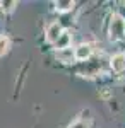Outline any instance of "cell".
Here are the masks:
<instances>
[{
  "instance_id": "6da1fadb",
  "label": "cell",
  "mask_w": 125,
  "mask_h": 128,
  "mask_svg": "<svg viewBox=\"0 0 125 128\" xmlns=\"http://www.w3.org/2000/svg\"><path fill=\"white\" fill-rule=\"evenodd\" d=\"M110 38L111 41H118L125 38V20L122 17L115 16L111 19V26H110Z\"/></svg>"
},
{
  "instance_id": "7a4b0ae2",
  "label": "cell",
  "mask_w": 125,
  "mask_h": 128,
  "mask_svg": "<svg viewBox=\"0 0 125 128\" xmlns=\"http://www.w3.org/2000/svg\"><path fill=\"white\" fill-rule=\"evenodd\" d=\"M62 32H64L62 26H60L58 22H53V24H50V26H48V29H46V36H45V38H46V41H48V43L55 44Z\"/></svg>"
},
{
  "instance_id": "3957f363",
  "label": "cell",
  "mask_w": 125,
  "mask_h": 128,
  "mask_svg": "<svg viewBox=\"0 0 125 128\" xmlns=\"http://www.w3.org/2000/svg\"><path fill=\"white\" fill-rule=\"evenodd\" d=\"M91 55H93V48H91V44H79V46L74 50V58L81 60V62L87 60Z\"/></svg>"
},
{
  "instance_id": "277c9868",
  "label": "cell",
  "mask_w": 125,
  "mask_h": 128,
  "mask_svg": "<svg viewBox=\"0 0 125 128\" xmlns=\"http://www.w3.org/2000/svg\"><path fill=\"white\" fill-rule=\"evenodd\" d=\"M110 65H111V68L115 70V72H123L125 70V55L123 53L115 55L111 58V62H110Z\"/></svg>"
},
{
  "instance_id": "5b68a950",
  "label": "cell",
  "mask_w": 125,
  "mask_h": 128,
  "mask_svg": "<svg viewBox=\"0 0 125 128\" xmlns=\"http://www.w3.org/2000/svg\"><path fill=\"white\" fill-rule=\"evenodd\" d=\"M70 41H72V40H70V34L64 31V32L60 34V38L57 40V43H55V48H57V51H62V50H67L69 46H70Z\"/></svg>"
},
{
  "instance_id": "8992f818",
  "label": "cell",
  "mask_w": 125,
  "mask_h": 128,
  "mask_svg": "<svg viewBox=\"0 0 125 128\" xmlns=\"http://www.w3.org/2000/svg\"><path fill=\"white\" fill-rule=\"evenodd\" d=\"M76 4L72 2V0H60V2H55V9L58 10V12H67V10H70L72 7H74Z\"/></svg>"
},
{
  "instance_id": "52a82bcc",
  "label": "cell",
  "mask_w": 125,
  "mask_h": 128,
  "mask_svg": "<svg viewBox=\"0 0 125 128\" xmlns=\"http://www.w3.org/2000/svg\"><path fill=\"white\" fill-rule=\"evenodd\" d=\"M10 48V40L7 36H0V56H4Z\"/></svg>"
},
{
  "instance_id": "ba28073f",
  "label": "cell",
  "mask_w": 125,
  "mask_h": 128,
  "mask_svg": "<svg viewBox=\"0 0 125 128\" xmlns=\"http://www.w3.org/2000/svg\"><path fill=\"white\" fill-rule=\"evenodd\" d=\"M0 5H2V10H4V12H12L14 7H17V2H16V0H10V2H0Z\"/></svg>"
},
{
  "instance_id": "9c48e42d",
  "label": "cell",
  "mask_w": 125,
  "mask_h": 128,
  "mask_svg": "<svg viewBox=\"0 0 125 128\" xmlns=\"http://www.w3.org/2000/svg\"><path fill=\"white\" fill-rule=\"evenodd\" d=\"M69 128H87V123H84V121H76V123H72Z\"/></svg>"
},
{
  "instance_id": "30bf717a",
  "label": "cell",
  "mask_w": 125,
  "mask_h": 128,
  "mask_svg": "<svg viewBox=\"0 0 125 128\" xmlns=\"http://www.w3.org/2000/svg\"><path fill=\"white\" fill-rule=\"evenodd\" d=\"M118 17H122V19L125 20V2L120 4V14H118Z\"/></svg>"
}]
</instances>
